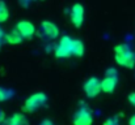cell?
Segmentation results:
<instances>
[{
	"instance_id": "9c48e42d",
	"label": "cell",
	"mask_w": 135,
	"mask_h": 125,
	"mask_svg": "<svg viewBox=\"0 0 135 125\" xmlns=\"http://www.w3.org/2000/svg\"><path fill=\"white\" fill-rule=\"evenodd\" d=\"M41 29H42V33L47 39H56L58 35H59V29L58 26L51 22V21H44L41 24Z\"/></svg>"
},
{
	"instance_id": "6da1fadb",
	"label": "cell",
	"mask_w": 135,
	"mask_h": 125,
	"mask_svg": "<svg viewBox=\"0 0 135 125\" xmlns=\"http://www.w3.org/2000/svg\"><path fill=\"white\" fill-rule=\"evenodd\" d=\"M114 59L115 63L123 68L133 69L135 67V53L126 43H121L114 47Z\"/></svg>"
},
{
	"instance_id": "5b68a950",
	"label": "cell",
	"mask_w": 135,
	"mask_h": 125,
	"mask_svg": "<svg viewBox=\"0 0 135 125\" xmlns=\"http://www.w3.org/2000/svg\"><path fill=\"white\" fill-rule=\"evenodd\" d=\"M70 18H71V22L75 28H80L84 22V7L79 3L74 4L71 8Z\"/></svg>"
},
{
	"instance_id": "d6986e66",
	"label": "cell",
	"mask_w": 135,
	"mask_h": 125,
	"mask_svg": "<svg viewBox=\"0 0 135 125\" xmlns=\"http://www.w3.org/2000/svg\"><path fill=\"white\" fill-rule=\"evenodd\" d=\"M5 120V116H4V112H1L0 111V125H1V123Z\"/></svg>"
},
{
	"instance_id": "4fadbf2b",
	"label": "cell",
	"mask_w": 135,
	"mask_h": 125,
	"mask_svg": "<svg viewBox=\"0 0 135 125\" xmlns=\"http://www.w3.org/2000/svg\"><path fill=\"white\" fill-rule=\"evenodd\" d=\"M9 17V10H8V7L5 5V3L0 1V24L5 22Z\"/></svg>"
},
{
	"instance_id": "30bf717a",
	"label": "cell",
	"mask_w": 135,
	"mask_h": 125,
	"mask_svg": "<svg viewBox=\"0 0 135 125\" xmlns=\"http://www.w3.org/2000/svg\"><path fill=\"white\" fill-rule=\"evenodd\" d=\"M1 125H28V120L22 113H15L12 117L5 119Z\"/></svg>"
},
{
	"instance_id": "3957f363",
	"label": "cell",
	"mask_w": 135,
	"mask_h": 125,
	"mask_svg": "<svg viewBox=\"0 0 135 125\" xmlns=\"http://www.w3.org/2000/svg\"><path fill=\"white\" fill-rule=\"evenodd\" d=\"M47 102V96L44 93H36V94H32L26 100H25V104L22 107V111L24 112H34L37 111L38 108H41L42 106H45V103Z\"/></svg>"
},
{
	"instance_id": "ffe728a7",
	"label": "cell",
	"mask_w": 135,
	"mask_h": 125,
	"mask_svg": "<svg viewBox=\"0 0 135 125\" xmlns=\"http://www.w3.org/2000/svg\"><path fill=\"white\" fill-rule=\"evenodd\" d=\"M41 125H52V123H51V121H49V120H46V121H44Z\"/></svg>"
},
{
	"instance_id": "2e32d148",
	"label": "cell",
	"mask_w": 135,
	"mask_h": 125,
	"mask_svg": "<svg viewBox=\"0 0 135 125\" xmlns=\"http://www.w3.org/2000/svg\"><path fill=\"white\" fill-rule=\"evenodd\" d=\"M129 102H130L133 106H135V93H131V94L129 95Z\"/></svg>"
},
{
	"instance_id": "52a82bcc",
	"label": "cell",
	"mask_w": 135,
	"mask_h": 125,
	"mask_svg": "<svg viewBox=\"0 0 135 125\" xmlns=\"http://www.w3.org/2000/svg\"><path fill=\"white\" fill-rule=\"evenodd\" d=\"M16 29L20 31V34L22 35L24 39H30L34 34H36V28L30 21H18L16 25Z\"/></svg>"
},
{
	"instance_id": "8992f818",
	"label": "cell",
	"mask_w": 135,
	"mask_h": 125,
	"mask_svg": "<svg viewBox=\"0 0 135 125\" xmlns=\"http://www.w3.org/2000/svg\"><path fill=\"white\" fill-rule=\"evenodd\" d=\"M84 91L88 98H96L101 93V81L96 77H90L84 83Z\"/></svg>"
},
{
	"instance_id": "7a4b0ae2",
	"label": "cell",
	"mask_w": 135,
	"mask_h": 125,
	"mask_svg": "<svg viewBox=\"0 0 135 125\" xmlns=\"http://www.w3.org/2000/svg\"><path fill=\"white\" fill-rule=\"evenodd\" d=\"M72 46H74V38L70 35H63L56 47H55V56L59 59H67L72 56Z\"/></svg>"
},
{
	"instance_id": "8fae6325",
	"label": "cell",
	"mask_w": 135,
	"mask_h": 125,
	"mask_svg": "<svg viewBox=\"0 0 135 125\" xmlns=\"http://www.w3.org/2000/svg\"><path fill=\"white\" fill-rule=\"evenodd\" d=\"M22 39L24 38H22V35L20 34V31L17 29H15V30L9 31L8 34H5V42L8 44H20L22 42Z\"/></svg>"
},
{
	"instance_id": "ba28073f",
	"label": "cell",
	"mask_w": 135,
	"mask_h": 125,
	"mask_svg": "<svg viewBox=\"0 0 135 125\" xmlns=\"http://www.w3.org/2000/svg\"><path fill=\"white\" fill-rule=\"evenodd\" d=\"M92 123H93L92 113L87 108L79 110L74 117V125H92Z\"/></svg>"
},
{
	"instance_id": "5bb4252c",
	"label": "cell",
	"mask_w": 135,
	"mask_h": 125,
	"mask_svg": "<svg viewBox=\"0 0 135 125\" xmlns=\"http://www.w3.org/2000/svg\"><path fill=\"white\" fill-rule=\"evenodd\" d=\"M12 91L8 90V89H4V87H0V102H4V100H8L9 98H12Z\"/></svg>"
},
{
	"instance_id": "277c9868",
	"label": "cell",
	"mask_w": 135,
	"mask_h": 125,
	"mask_svg": "<svg viewBox=\"0 0 135 125\" xmlns=\"http://www.w3.org/2000/svg\"><path fill=\"white\" fill-rule=\"evenodd\" d=\"M118 83V77H117V72L114 69H108L106 70V77L101 81V91L106 93V94H112Z\"/></svg>"
},
{
	"instance_id": "9a60e30c",
	"label": "cell",
	"mask_w": 135,
	"mask_h": 125,
	"mask_svg": "<svg viewBox=\"0 0 135 125\" xmlns=\"http://www.w3.org/2000/svg\"><path fill=\"white\" fill-rule=\"evenodd\" d=\"M104 125H119V123H118V119L117 117H110V119H108L104 123Z\"/></svg>"
},
{
	"instance_id": "7c38bea8",
	"label": "cell",
	"mask_w": 135,
	"mask_h": 125,
	"mask_svg": "<svg viewBox=\"0 0 135 125\" xmlns=\"http://www.w3.org/2000/svg\"><path fill=\"white\" fill-rule=\"evenodd\" d=\"M84 43L80 39H74V46H72V56L75 57H81L84 55Z\"/></svg>"
},
{
	"instance_id": "ac0fdd59",
	"label": "cell",
	"mask_w": 135,
	"mask_h": 125,
	"mask_svg": "<svg viewBox=\"0 0 135 125\" xmlns=\"http://www.w3.org/2000/svg\"><path fill=\"white\" fill-rule=\"evenodd\" d=\"M129 125H135V115H133L129 120Z\"/></svg>"
},
{
	"instance_id": "e0dca14e",
	"label": "cell",
	"mask_w": 135,
	"mask_h": 125,
	"mask_svg": "<svg viewBox=\"0 0 135 125\" xmlns=\"http://www.w3.org/2000/svg\"><path fill=\"white\" fill-rule=\"evenodd\" d=\"M5 39V34H4V30L0 28V47H1V41Z\"/></svg>"
}]
</instances>
